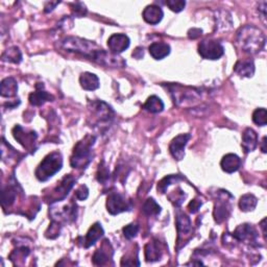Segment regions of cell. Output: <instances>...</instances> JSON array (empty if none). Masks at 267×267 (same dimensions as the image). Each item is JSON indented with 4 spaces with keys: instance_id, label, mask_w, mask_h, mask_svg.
Wrapping results in <instances>:
<instances>
[{
    "instance_id": "d6a6232c",
    "label": "cell",
    "mask_w": 267,
    "mask_h": 267,
    "mask_svg": "<svg viewBox=\"0 0 267 267\" xmlns=\"http://www.w3.org/2000/svg\"><path fill=\"white\" fill-rule=\"evenodd\" d=\"M266 117H267V112L264 108L257 109L254 114H253V121L260 126L266 125Z\"/></svg>"
},
{
    "instance_id": "1f68e13d",
    "label": "cell",
    "mask_w": 267,
    "mask_h": 267,
    "mask_svg": "<svg viewBox=\"0 0 267 267\" xmlns=\"http://www.w3.org/2000/svg\"><path fill=\"white\" fill-rule=\"evenodd\" d=\"M16 200V190L12 186H7L2 189V207H10Z\"/></svg>"
},
{
    "instance_id": "f1b7e54d",
    "label": "cell",
    "mask_w": 267,
    "mask_h": 267,
    "mask_svg": "<svg viewBox=\"0 0 267 267\" xmlns=\"http://www.w3.org/2000/svg\"><path fill=\"white\" fill-rule=\"evenodd\" d=\"M2 61L19 64L22 61V54L20 49L16 46L7 48L2 54Z\"/></svg>"
},
{
    "instance_id": "7a4b0ae2",
    "label": "cell",
    "mask_w": 267,
    "mask_h": 267,
    "mask_svg": "<svg viewBox=\"0 0 267 267\" xmlns=\"http://www.w3.org/2000/svg\"><path fill=\"white\" fill-rule=\"evenodd\" d=\"M266 38L261 30L254 25H245L237 32V43L244 53L256 55L264 48Z\"/></svg>"
},
{
    "instance_id": "8fae6325",
    "label": "cell",
    "mask_w": 267,
    "mask_h": 267,
    "mask_svg": "<svg viewBox=\"0 0 267 267\" xmlns=\"http://www.w3.org/2000/svg\"><path fill=\"white\" fill-rule=\"evenodd\" d=\"M191 135L190 134H182L177 136L175 139L169 144V151L171 156L174 157L177 161H182L185 157V148L190 140Z\"/></svg>"
},
{
    "instance_id": "bcb514c9",
    "label": "cell",
    "mask_w": 267,
    "mask_h": 267,
    "mask_svg": "<svg viewBox=\"0 0 267 267\" xmlns=\"http://www.w3.org/2000/svg\"><path fill=\"white\" fill-rule=\"evenodd\" d=\"M261 143V150L263 153H266V137H263Z\"/></svg>"
},
{
    "instance_id": "8d00e7d4",
    "label": "cell",
    "mask_w": 267,
    "mask_h": 267,
    "mask_svg": "<svg viewBox=\"0 0 267 267\" xmlns=\"http://www.w3.org/2000/svg\"><path fill=\"white\" fill-rule=\"evenodd\" d=\"M122 231L126 239H133L137 236L138 232H139V226L136 225V223H131V225L125 226Z\"/></svg>"
},
{
    "instance_id": "7bdbcfd3",
    "label": "cell",
    "mask_w": 267,
    "mask_h": 267,
    "mask_svg": "<svg viewBox=\"0 0 267 267\" xmlns=\"http://www.w3.org/2000/svg\"><path fill=\"white\" fill-rule=\"evenodd\" d=\"M266 1H262L260 4H259V12H261L262 14V18L265 19V17H266Z\"/></svg>"
},
{
    "instance_id": "603a6c76",
    "label": "cell",
    "mask_w": 267,
    "mask_h": 267,
    "mask_svg": "<svg viewBox=\"0 0 267 267\" xmlns=\"http://www.w3.org/2000/svg\"><path fill=\"white\" fill-rule=\"evenodd\" d=\"M148 50L154 59H163L170 54V46L167 43L154 42L149 46Z\"/></svg>"
},
{
    "instance_id": "d6986e66",
    "label": "cell",
    "mask_w": 267,
    "mask_h": 267,
    "mask_svg": "<svg viewBox=\"0 0 267 267\" xmlns=\"http://www.w3.org/2000/svg\"><path fill=\"white\" fill-rule=\"evenodd\" d=\"M241 165L240 158L235 153H228L222 158L220 162V166L222 170L227 174H233L236 172Z\"/></svg>"
},
{
    "instance_id": "44dd1931",
    "label": "cell",
    "mask_w": 267,
    "mask_h": 267,
    "mask_svg": "<svg viewBox=\"0 0 267 267\" xmlns=\"http://www.w3.org/2000/svg\"><path fill=\"white\" fill-rule=\"evenodd\" d=\"M18 92V84L13 77H6L0 84V94L2 97H15Z\"/></svg>"
},
{
    "instance_id": "83f0119b",
    "label": "cell",
    "mask_w": 267,
    "mask_h": 267,
    "mask_svg": "<svg viewBox=\"0 0 267 267\" xmlns=\"http://www.w3.org/2000/svg\"><path fill=\"white\" fill-rule=\"evenodd\" d=\"M258 200L254 194H244L240 197L239 201V208L243 212H251L254 211L257 207Z\"/></svg>"
},
{
    "instance_id": "f35d334b",
    "label": "cell",
    "mask_w": 267,
    "mask_h": 267,
    "mask_svg": "<svg viewBox=\"0 0 267 267\" xmlns=\"http://www.w3.org/2000/svg\"><path fill=\"white\" fill-rule=\"evenodd\" d=\"M89 196V189L86 185H82L76 189L75 191V197L79 201H85L87 200Z\"/></svg>"
},
{
    "instance_id": "ee69618b",
    "label": "cell",
    "mask_w": 267,
    "mask_h": 267,
    "mask_svg": "<svg viewBox=\"0 0 267 267\" xmlns=\"http://www.w3.org/2000/svg\"><path fill=\"white\" fill-rule=\"evenodd\" d=\"M59 2H47L45 5V12L49 13L54 10V7H56Z\"/></svg>"
},
{
    "instance_id": "ba28073f",
    "label": "cell",
    "mask_w": 267,
    "mask_h": 267,
    "mask_svg": "<svg viewBox=\"0 0 267 267\" xmlns=\"http://www.w3.org/2000/svg\"><path fill=\"white\" fill-rule=\"evenodd\" d=\"M130 203L125 197L117 192H112L108 196L107 210L112 215H117L130 210Z\"/></svg>"
},
{
    "instance_id": "e575fe53",
    "label": "cell",
    "mask_w": 267,
    "mask_h": 267,
    "mask_svg": "<svg viewBox=\"0 0 267 267\" xmlns=\"http://www.w3.org/2000/svg\"><path fill=\"white\" fill-rule=\"evenodd\" d=\"M178 192L174 191V193L170 194L168 197H169V200L171 203H174V205L176 207H179L180 205L183 204V202L185 201L186 199V194L184 193V191L182 190V189L180 188H178Z\"/></svg>"
},
{
    "instance_id": "52a82bcc",
    "label": "cell",
    "mask_w": 267,
    "mask_h": 267,
    "mask_svg": "<svg viewBox=\"0 0 267 267\" xmlns=\"http://www.w3.org/2000/svg\"><path fill=\"white\" fill-rule=\"evenodd\" d=\"M197 49L201 57L206 59H218L225 54V48L217 40H204Z\"/></svg>"
},
{
    "instance_id": "9c48e42d",
    "label": "cell",
    "mask_w": 267,
    "mask_h": 267,
    "mask_svg": "<svg viewBox=\"0 0 267 267\" xmlns=\"http://www.w3.org/2000/svg\"><path fill=\"white\" fill-rule=\"evenodd\" d=\"M13 136L24 148H27L28 150L34 149L33 146L38 138L36 132L27 131V130H24L21 125H16L13 128Z\"/></svg>"
},
{
    "instance_id": "ac0fdd59",
    "label": "cell",
    "mask_w": 267,
    "mask_h": 267,
    "mask_svg": "<svg viewBox=\"0 0 267 267\" xmlns=\"http://www.w3.org/2000/svg\"><path fill=\"white\" fill-rule=\"evenodd\" d=\"M258 145V135L257 133L251 127H247L246 130L242 134V143H241V146H242L243 150L247 152H252L256 149Z\"/></svg>"
},
{
    "instance_id": "e0dca14e",
    "label": "cell",
    "mask_w": 267,
    "mask_h": 267,
    "mask_svg": "<svg viewBox=\"0 0 267 267\" xmlns=\"http://www.w3.org/2000/svg\"><path fill=\"white\" fill-rule=\"evenodd\" d=\"M103 234H105V232H103V229H102L101 225L99 222H95L89 229L87 235L85 236L84 246L86 248H88V247L94 245L103 236Z\"/></svg>"
},
{
    "instance_id": "484cf974",
    "label": "cell",
    "mask_w": 267,
    "mask_h": 267,
    "mask_svg": "<svg viewBox=\"0 0 267 267\" xmlns=\"http://www.w3.org/2000/svg\"><path fill=\"white\" fill-rule=\"evenodd\" d=\"M234 71L241 77H252L255 73V64L251 59L238 61L234 66Z\"/></svg>"
},
{
    "instance_id": "60d3db41",
    "label": "cell",
    "mask_w": 267,
    "mask_h": 267,
    "mask_svg": "<svg viewBox=\"0 0 267 267\" xmlns=\"http://www.w3.org/2000/svg\"><path fill=\"white\" fill-rule=\"evenodd\" d=\"M202 205H203V204H202L201 201H199V200H193V201L190 202V204H189L188 209H189V211H190L192 214H194V213H196L197 211L200 210V208L202 207Z\"/></svg>"
},
{
    "instance_id": "f6af8a7d",
    "label": "cell",
    "mask_w": 267,
    "mask_h": 267,
    "mask_svg": "<svg viewBox=\"0 0 267 267\" xmlns=\"http://www.w3.org/2000/svg\"><path fill=\"white\" fill-rule=\"evenodd\" d=\"M143 55H144L143 48H137L133 53V57H135L137 59H141L143 57Z\"/></svg>"
},
{
    "instance_id": "4fadbf2b",
    "label": "cell",
    "mask_w": 267,
    "mask_h": 267,
    "mask_svg": "<svg viewBox=\"0 0 267 267\" xmlns=\"http://www.w3.org/2000/svg\"><path fill=\"white\" fill-rule=\"evenodd\" d=\"M233 238L240 242H246V243H254L258 238V233L256 229L248 223H243L236 228L233 233Z\"/></svg>"
},
{
    "instance_id": "3957f363",
    "label": "cell",
    "mask_w": 267,
    "mask_h": 267,
    "mask_svg": "<svg viewBox=\"0 0 267 267\" xmlns=\"http://www.w3.org/2000/svg\"><path fill=\"white\" fill-rule=\"evenodd\" d=\"M95 136L87 135L74 146L70 164L73 168L82 169L87 167L92 161V148L95 143Z\"/></svg>"
},
{
    "instance_id": "277c9868",
    "label": "cell",
    "mask_w": 267,
    "mask_h": 267,
    "mask_svg": "<svg viewBox=\"0 0 267 267\" xmlns=\"http://www.w3.org/2000/svg\"><path fill=\"white\" fill-rule=\"evenodd\" d=\"M63 166V157L62 154L54 151L46 156L40 165L36 169V178L40 182H46L50 178H53L57 172L62 169Z\"/></svg>"
},
{
    "instance_id": "30bf717a",
    "label": "cell",
    "mask_w": 267,
    "mask_h": 267,
    "mask_svg": "<svg viewBox=\"0 0 267 267\" xmlns=\"http://www.w3.org/2000/svg\"><path fill=\"white\" fill-rule=\"evenodd\" d=\"M75 183V178L71 176L68 175L62 178L61 182L54 189L53 193L50 194V203H58L63 201L65 197L68 195L69 191L71 190L73 185Z\"/></svg>"
},
{
    "instance_id": "74e56055",
    "label": "cell",
    "mask_w": 267,
    "mask_h": 267,
    "mask_svg": "<svg viewBox=\"0 0 267 267\" xmlns=\"http://www.w3.org/2000/svg\"><path fill=\"white\" fill-rule=\"evenodd\" d=\"M30 255V249L28 247H19V248H17L15 249V251L11 254L10 258H11V260L14 261L15 259H25V258H27L28 256Z\"/></svg>"
},
{
    "instance_id": "6da1fadb",
    "label": "cell",
    "mask_w": 267,
    "mask_h": 267,
    "mask_svg": "<svg viewBox=\"0 0 267 267\" xmlns=\"http://www.w3.org/2000/svg\"><path fill=\"white\" fill-rule=\"evenodd\" d=\"M61 47L70 53L80 54L99 65L106 67H124L122 58L112 53H107L96 43L79 37H67L61 42Z\"/></svg>"
},
{
    "instance_id": "5bb4252c",
    "label": "cell",
    "mask_w": 267,
    "mask_h": 267,
    "mask_svg": "<svg viewBox=\"0 0 267 267\" xmlns=\"http://www.w3.org/2000/svg\"><path fill=\"white\" fill-rule=\"evenodd\" d=\"M143 19L145 22H148V24L151 25H156L161 22L163 19V16H164V13H163L162 8L156 4H151L148 5L143 11Z\"/></svg>"
},
{
    "instance_id": "4316f807",
    "label": "cell",
    "mask_w": 267,
    "mask_h": 267,
    "mask_svg": "<svg viewBox=\"0 0 267 267\" xmlns=\"http://www.w3.org/2000/svg\"><path fill=\"white\" fill-rule=\"evenodd\" d=\"M143 108L153 114L161 113V112L164 110V102H163V100L160 97L152 95L148 98V100L144 103Z\"/></svg>"
},
{
    "instance_id": "9a60e30c",
    "label": "cell",
    "mask_w": 267,
    "mask_h": 267,
    "mask_svg": "<svg viewBox=\"0 0 267 267\" xmlns=\"http://www.w3.org/2000/svg\"><path fill=\"white\" fill-rule=\"evenodd\" d=\"M177 230H178V239L185 237L190 234L192 230V223L190 218L183 212H177Z\"/></svg>"
},
{
    "instance_id": "ffe728a7",
    "label": "cell",
    "mask_w": 267,
    "mask_h": 267,
    "mask_svg": "<svg viewBox=\"0 0 267 267\" xmlns=\"http://www.w3.org/2000/svg\"><path fill=\"white\" fill-rule=\"evenodd\" d=\"M145 259L148 262L159 261L162 257V248L160 246L159 241L153 240L145 245L144 248Z\"/></svg>"
},
{
    "instance_id": "7402d4cb",
    "label": "cell",
    "mask_w": 267,
    "mask_h": 267,
    "mask_svg": "<svg viewBox=\"0 0 267 267\" xmlns=\"http://www.w3.org/2000/svg\"><path fill=\"white\" fill-rule=\"evenodd\" d=\"M80 84L84 90L94 91L99 88V79L91 72H85L80 77Z\"/></svg>"
},
{
    "instance_id": "5b68a950",
    "label": "cell",
    "mask_w": 267,
    "mask_h": 267,
    "mask_svg": "<svg viewBox=\"0 0 267 267\" xmlns=\"http://www.w3.org/2000/svg\"><path fill=\"white\" fill-rule=\"evenodd\" d=\"M167 87L175 103L178 106H186L187 103H192L193 105L194 102L201 98L200 91L193 88L184 87V86H180L178 84L168 85Z\"/></svg>"
},
{
    "instance_id": "8992f818",
    "label": "cell",
    "mask_w": 267,
    "mask_h": 267,
    "mask_svg": "<svg viewBox=\"0 0 267 267\" xmlns=\"http://www.w3.org/2000/svg\"><path fill=\"white\" fill-rule=\"evenodd\" d=\"M90 111L92 113V118L97 126H105L110 124L114 118V111L107 105L105 101L95 100L91 102Z\"/></svg>"
},
{
    "instance_id": "ab89813d",
    "label": "cell",
    "mask_w": 267,
    "mask_h": 267,
    "mask_svg": "<svg viewBox=\"0 0 267 267\" xmlns=\"http://www.w3.org/2000/svg\"><path fill=\"white\" fill-rule=\"evenodd\" d=\"M72 6V13L76 16V17H83L86 14H87V8H86L85 4H83L82 2H75L71 4Z\"/></svg>"
},
{
    "instance_id": "d590c367",
    "label": "cell",
    "mask_w": 267,
    "mask_h": 267,
    "mask_svg": "<svg viewBox=\"0 0 267 267\" xmlns=\"http://www.w3.org/2000/svg\"><path fill=\"white\" fill-rule=\"evenodd\" d=\"M165 4L170 8L172 12L179 13L185 8L186 1H184V0H167Z\"/></svg>"
},
{
    "instance_id": "d4e9b609",
    "label": "cell",
    "mask_w": 267,
    "mask_h": 267,
    "mask_svg": "<svg viewBox=\"0 0 267 267\" xmlns=\"http://www.w3.org/2000/svg\"><path fill=\"white\" fill-rule=\"evenodd\" d=\"M109 242L110 241L106 240L105 243L102 244V246L100 248H98L95 253H94L92 259H93V263L95 265H97V266L105 265L110 260V258H112V255L113 254L109 255V252H108L109 247L111 246V244Z\"/></svg>"
},
{
    "instance_id": "7c38bea8",
    "label": "cell",
    "mask_w": 267,
    "mask_h": 267,
    "mask_svg": "<svg viewBox=\"0 0 267 267\" xmlns=\"http://www.w3.org/2000/svg\"><path fill=\"white\" fill-rule=\"evenodd\" d=\"M130 39L124 33H114L108 40V47L110 53L119 55L123 53L130 46Z\"/></svg>"
},
{
    "instance_id": "b9f144b4",
    "label": "cell",
    "mask_w": 267,
    "mask_h": 267,
    "mask_svg": "<svg viewBox=\"0 0 267 267\" xmlns=\"http://www.w3.org/2000/svg\"><path fill=\"white\" fill-rule=\"evenodd\" d=\"M203 30L200 29H192L188 31V37L190 39H196L202 36Z\"/></svg>"
},
{
    "instance_id": "4dcf8cb0",
    "label": "cell",
    "mask_w": 267,
    "mask_h": 267,
    "mask_svg": "<svg viewBox=\"0 0 267 267\" xmlns=\"http://www.w3.org/2000/svg\"><path fill=\"white\" fill-rule=\"evenodd\" d=\"M183 178L180 177L179 175H171V176H167L165 177L164 178H163L162 180H160L159 184H158V191L162 194L166 193L167 189L171 186L174 185L176 183H178L179 180H182Z\"/></svg>"
},
{
    "instance_id": "836d02e7",
    "label": "cell",
    "mask_w": 267,
    "mask_h": 267,
    "mask_svg": "<svg viewBox=\"0 0 267 267\" xmlns=\"http://www.w3.org/2000/svg\"><path fill=\"white\" fill-rule=\"evenodd\" d=\"M110 178V170L106 166L105 162H101L99 164L98 170H97V179L98 182L101 184H106Z\"/></svg>"
},
{
    "instance_id": "f546056e",
    "label": "cell",
    "mask_w": 267,
    "mask_h": 267,
    "mask_svg": "<svg viewBox=\"0 0 267 267\" xmlns=\"http://www.w3.org/2000/svg\"><path fill=\"white\" fill-rule=\"evenodd\" d=\"M142 212L148 216H157L161 213V207L151 197L146 200L142 206Z\"/></svg>"
},
{
    "instance_id": "cb8c5ba5",
    "label": "cell",
    "mask_w": 267,
    "mask_h": 267,
    "mask_svg": "<svg viewBox=\"0 0 267 267\" xmlns=\"http://www.w3.org/2000/svg\"><path fill=\"white\" fill-rule=\"evenodd\" d=\"M231 211V206L225 199H220L216 205H215V209H214V218L215 221L221 223L223 220H225L230 214Z\"/></svg>"
},
{
    "instance_id": "2e32d148",
    "label": "cell",
    "mask_w": 267,
    "mask_h": 267,
    "mask_svg": "<svg viewBox=\"0 0 267 267\" xmlns=\"http://www.w3.org/2000/svg\"><path fill=\"white\" fill-rule=\"evenodd\" d=\"M37 90L30 93V97H29V100H30V103L31 106H34V107H40V106H43L46 101H53L54 100V96L50 95L49 93H47L46 91L42 90L43 88V85L42 84H39L36 86Z\"/></svg>"
}]
</instances>
